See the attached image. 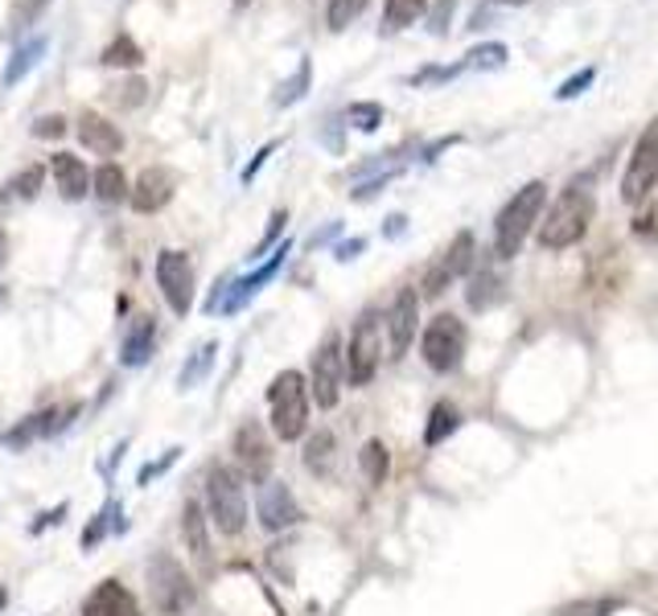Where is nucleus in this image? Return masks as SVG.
<instances>
[{
	"instance_id": "nucleus-1",
	"label": "nucleus",
	"mask_w": 658,
	"mask_h": 616,
	"mask_svg": "<svg viewBox=\"0 0 658 616\" xmlns=\"http://www.w3.org/2000/svg\"><path fill=\"white\" fill-rule=\"evenodd\" d=\"M593 210H596V201H593L589 182L568 185L564 194L551 201L544 222H539V243L548 246V251H564V246L580 243L584 231H589V222H593Z\"/></svg>"
},
{
	"instance_id": "nucleus-2",
	"label": "nucleus",
	"mask_w": 658,
	"mask_h": 616,
	"mask_svg": "<svg viewBox=\"0 0 658 616\" xmlns=\"http://www.w3.org/2000/svg\"><path fill=\"white\" fill-rule=\"evenodd\" d=\"M544 201H548V185L527 182L515 198L502 206L498 222H494V255L498 260H515L518 251H523L527 234L535 231V222L544 215Z\"/></svg>"
},
{
	"instance_id": "nucleus-3",
	"label": "nucleus",
	"mask_w": 658,
	"mask_h": 616,
	"mask_svg": "<svg viewBox=\"0 0 658 616\" xmlns=\"http://www.w3.org/2000/svg\"><path fill=\"white\" fill-rule=\"evenodd\" d=\"M300 370H281L267 386V411H272V431L281 440H300L309 424V391H305Z\"/></svg>"
},
{
	"instance_id": "nucleus-4",
	"label": "nucleus",
	"mask_w": 658,
	"mask_h": 616,
	"mask_svg": "<svg viewBox=\"0 0 658 616\" xmlns=\"http://www.w3.org/2000/svg\"><path fill=\"white\" fill-rule=\"evenodd\" d=\"M206 509L222 535H239L248 526V493H243V477L227 464H215L206 473Z\"/></svg>"
},
{
	"instance_id": "nucleus-5",
	"label": "nucleus",
	"mask_w": 658,
	"mask_h": 616,
	"mask_svg": "<svg viewBox=\"0 0 658 616\" xmlns=\"http://www.w3.org/2000/svg\"><path fill=\"white\" fill-rule=\"evenodd\" d=\"M420 354H424V366L437 370V374L457 370L461 358H465V321H457L453 312L432 317L420 338Z\"/></svg>"
},
{
	"instance_id": "nucleus-6",
	"label": "nucleus",
	"mask_w": 658,
	"mask_h": 616,
	"mask_svg": "<svg viewBox=\"0 0 658 616\" xmlns=\"http://www.w3.org/2000/svg\"><path fill=\"white\" fill-rule=\"evenodd\" d=\"M655 182H658V116L646 123V132L638 136L634 153H629V165L622 173V201L626 206H643L650 198Z\"/></svg>"
},
{
	"instance_id": "nucleus-7",
	"label": "nucleus",
	"mask_w": 658,
	"mask_h": 616,
	"mask_svg": "<svg viewBox=\"0 0 658 616\" xmlns=\"http://www.w3.org/2000/svg\"><path fill=\"white\" fill-rule=\"evenodd\" d=\"M149 592H153V601H157V608L165 616L186 613L189 604H194V584H189L186 568L173 554H157L149 563Z\"/></svg>"
},
{
	"instance_id": "nucleus-8",
	"label": "nucleus",
	"mask_w": 658,
	"mask_h": 616,
	"mask_svg": "<svg viewBox=\"0 0 658 616\" xmlns=\"http://www.w3.org/2000/svg\"><path fill=\"white\" fill-rule=\"evenodd\" d=\"M342 366H346V345H342V333H326V341L317 345L314 354V399L317 407H338V395H342Z\"/></svg>"
},
{
	"instance_id": "nucleus-9",
	"label": "nucleus",
	"mask_w": 658,
	"mask_h": 616,
	"mask_svg": "<svg viewBox=\"0 0 658 616\" xmlns=\"http://www.w3.org/2000/svg\"><path fill=\"white\" fill-rule=\"evenodd\" d=\"M157 288L165 296V305L186 317L194 308V263L186 251H161L157 255Z\"/></svg>"
},
{
	"instance_id": "nucleus-10",
	"label": "nucleus",
	"mask_w": 658,
	"mask_h": 616,
	"mask_svg": "<svg viewBox=\"0 0 658 616\" xmlns=\"http://www.w3.org/2000/svg\"><path fill=\"white\" fill-rule=\"evenodd\" d=\"M379 321L375 312H366L359 324H354V333H350V354H346V374H350V383L354 386H366L375 378L379 370Z\"/></svg>"
},
{
	"instance_id": "nucleus-11",
	"label": "nucleus",
	"mask_w": 658,
	"mask_h": 616,
	"mask_svg": "<svg viewBox=\"0 0 658 616\" xmlns=\"http://www.w3.org/2000/svg\"><path fill=\"white\" fill-rule=\"evenodd\" d=\"M470 267H473V234L461 231L453 243H449V251L440 255V263H432V267H428V276H424V293H428V296L449 293V284L465 276Z\"/></svg>"
},
{
	"instance_id": "nucleus-12",
	"label": "nucleus",
	"mask_w": 658,
	"mask_h": 616,
	"mask_svg": "<svg viewBox=\"0 0 658 616\" xmlns=\"http://www.w3.org/2000/svg\"><path fill=\"white\" fill-rule=\"evenodd\" d=\"M255 509H260V526H264L267 535H281V530L300 522L297 497H293V490H288L284 481H264V485H260V502H255Z\"/></svg>"
},
{
	"instance_id": "nucleus-13",
	"label": "nucleus",
	"mask_w": 658,
	"mask_h": 616,
	"mask_svg": "<svg viewBox=\"0 0 658 616\" xmlns=\"http://www.w3.org/2000/svg\"><path fill=\"white\" fill-rule=\"evenodd\" d=\"M231 452H235L239 469H243V477L251 481H267V469H272V444H267L264 428L248 419L243 428L235 431V440H231Z\"/></svg>"
},
{
	"instance_id": "nucleus-14",
	"label": "nucleus",
	"mask_w": 658,
	"mask_h": 616,
	"mask_svg": "<svg viewBox=\"0 0 658 616\" xmlns=\"http://www.w3.org/2000/svg\"><path fill=\"white\" fill-rule=\"evenodd\" d=\"M173 189H177V177H173L169 169L153 165V169H144L141 177L132 182L128 201H132L136 215H157V210H165V206L173 201Z\"/></svg>"
},
{
	"instance_id": "nucleus-15",
	"label": "nucleus",
	"mask_w": 658,
	"mask_h": 616,
	"mask_svg": "<svg viewBox=\"0 0 658 616\" xmlns=\"http://www.w3.org/2000/svg\"><path fill=\"white\" fill-rule=\"evenodd\" d=\"M284 260H288V243H281V246H276V251H272V260L260 263V267H255L251 276L235 279V284L227 288V300H222V305H219L222 312H239V308L248 305L251 296L260 293L264 284H272V276H276V272H281V267H284Z\"/></svg>"
},
{
	"instance_id": "nucleus-16",
	"label": "nucleus",
	"mask_w": 658,
	"mask_h": 616,
	"mask_svg": "<svg viewBox=\"0 0 658 616\" xmlns=\"http://www.w3.org/2000/svg\"><path fill=\"white\" fill-rule=\"evenodd\" d=\"M50 173H54V185L66 201H83L87 194H95V173L83 165L79 156L70 153H54L50 156Z\"/></svg>"
},
{
	"instance_id": "nucleus-17",
	"label": "nucleus",
	"mask_w": 658,
	"mask_h": 616,
	"mask_svg": "<svg viewBox=\"0 0 658 616\" xmlns=\"http://www.w3.org/2000/svg\"><path fill=\"white\" fill-rule=\"evenodd\" d=\"M83 616H141V604H136V596L120 580H103L83 601Z\"/></svg>"
},
{
	"instance_id": "nucleus-18",
	"label": "nucleus",
	"mask_w": 658,
	"mask_h": 616,
	"mask_svg": "<svg viewBox=\"0 0 658 616\" xmlns=\"http://www.w3.org/2000/svg\"><path fill=\"white\" fill-rule=\"evenodd\" d=\"M416 312H420V296L412 293V288H404V293L395 296L392 312H387V338H392L395 358H404V350L416 338Z\"/></svg>"
},
{
	"instance_id": "nucleus-19",
	"label": "nucleus",
	"mask_w": 658,
	"mask_h": 616,
	"mask_svg": "<svg viewBox=\"0 0 658 616\" xmlns=\"http://www.w3.org/2000/svg\"><path fill=\"white\" fill-rule=\"evenodd\" d=\"M75 132H79V140H83V148H87V153H99V156L124 153V132H120V128H116L111 120H103V116H95V111L79 116Z\"/></svg>"
},
{
	"instance_id": "nucleus-20",
	"label": "nucleus",
	"mask_w": 658,
	"mask_h": 616,
	"mask_svg": "<svg viewBox=\"0 0 658 616\" xmlns=\"http://www.w3.org/2000/svg\"><path fill=\"white\" fill-rule=\"evenodd\" d=\"M46 50H50L46 33H33V37H25V42L13 50V58L4 62V70H0V87H4V91H13L17 82H21L25 75H33V66L46 58Z\"/></svg>"
},
{
	"instance_id": "nucleus-21",
	"label": "nucleus",
	"mask_w": 658,
	"mask_h": 616,
	"mask_svg": "<svg viewBox=\"0 0 658 616\" xmlns=\"http://www.w3.org/2000/svg\"><path fill=\"white\" fill-rule=\"evenodd\" d=\"M157 350V321L153 317H136L132 329H128L124 345H120V362L124 366H144Z\"/></svg>"
},
{
	"instance_id": "nucleus-22",
	"label": "nucleus",
	"mask_w": 658,
	"mask_h": 616,
	"mask_svg": "<svg viewBox=\"0 0 658 616\" xmlns=\"http://www.w3.org/2000/svg\"><path fill=\"white\" fill-rule=\"evenodd\" d=\"M42 182H46V165H25L0 185V201H33Z\"/></svg>"
},
{
	"instance_id": "nucleus-23",
	"label": "nucleus",
	"mask_w": 658,
	"mask_h": 616,
	"mask_svg": "<svg viewBox=\"0 0 658 616\" xmlns=\"http://www.w3.org/2000/svg\"><path fill=\"white\" fill-rule=\"evenodd\" d=\"M309 82H314V62L300 58L297 70H293V78H284L281 87H276L272 103H276V108H293V103H300V99L309 95Z\"/></svg>"
},
{
	"instance_id": "nucleus-24",
	"label": "nucleus",
	"mask_w": 658,
	"mask_h": 616,
	"mask_svg": "<svg viewBox=\"0 0 658 616\" xmlns=\"http://www.w3.org/2000/svg\"><path fill=\"white\" fill-rule=\"evenodd\" d=\"M457 424H461V411H457L453 403L449 399H440L432 411H428V428H424V444L428 448H437L440 440H449L457 431Z\"/></svg>"
},
{
	"instance_id": "nucleus-25",
	"label": "nucleus",
	"mask_w": 658,
	"mask_h": 616,
	"mask_svg": "<svg viewBox=\"0 0 658 616\" xmlns=\"http://www.w3.org/2000/svg\"><path fill=\"white\" fill-rule=\"evenodd\" d=\"M144 62V50L128 37V33H120V37H111L108 46L99 50V66H120V70H136Z\"/></svg>"
},
{
	"instance_id": "nucleus-26",
	"label": "nucleus",
	"mask_w": 658,
	"mask_h": 616,
	"mask_svg": "<svg viewBox=\"0 0 658 616\" xmlns=\"http://www.w3.org/2000/svg\"><path fill=\"white\" fill-rule=\"evenodd\" d=\"M128 194H132V185H128L124 169L120 165H99V173H95V198L116 206V201H128Z\"/></svg>"
},
{
	"instance_id": "nucleus-27",
	"label": "nucleus",
	"mask_w": 658,
	"mask_h": 616,
	"mask_svg": "<svg viewBox=\"0 0 658 616\" xmlns=\"http://www.w3.org/2000/svg\"><path fill=\"white\" fill-rule=\"evenodd\" d=\"M506 58H511V54H506L502 42H482V46H473L470 54L461 58V70H470V75L473 70H502Z\"/></svg>"
},
{
	"instance_id": "nucleus-28",
	"label": "nucleus",
	"mask_w": 658,
	"mask_h": 616,
	"mask_svg": "<svg viewBox=\"0 0 658 616\" xmlns=\"http://www.w3.org/2000/svg\"><path fill=\"white\" fill-rule=\"evenodd\" d=\"M182 530H186L189 551L198 554V559H206V554H210V539H206V514H202V506H198V502H189V506H186Z\"/></svg>"
},
{
	"instance_id": "nucleus-29",
	"label": "nucleus",
	"mask_w": 658,
	"mask_h": 616,
	"mask_svg": "<svg viewBox=\"0 0 658 616\" xmlns=\"http://www.w3.org/2000/svg\"><path fill=\"white\" fill-rule=\"evenodd\" d=\"M215 354H219V341H206V345H198V350H194V358L186 362V370H182L177 386H182V391H189V386L198 383V378H206V374H210V366H215Z\"/></svg>"
},
{
	"instance_id": "nucleus-30",
	"label": "nucleus",
	"mask_w": 658,
	"mask_h": 616,
	"mask_svg": "<svg viewBox=\"0 0 658 616\" xmlns=\"http://www.w3.org/2000/svg\"><path fill=\"white\" fill-rule=\"evenodd\" d=\"M420 13H424V0H387V9H383V30L387 33L408 30Z\"/></svg>"
},
{
	"instance_id": "nucleus-31",
	"label": "nucleus",
	"mask_w": 658,
	"mask_h": 616,
	"mask_svg": "<svg viewBox=\"0 0 658 616\" xmlns=\"http://www.w3.org/2000/svg\"><path fill=\"white\" fill-rule=\"evenodd\" d=\"M54 0H17L13 13H9V33H25L33 30L37 21H42V13H46Z\"/></svg>"
},
{
	"instance_id": "nucleus-32",
	"label": "nucleus",
	"mask_w": 658,
	"mask_h": 616,
	"mask_svg": "<svg viewBox=\"0 0 658 616\" xmlns=\"http://www.w3.org/2000/svg\"><path fill=\"white\" fill-rule=\"evenodd\" d=\"M329 457H333V436H329V431L309 436V444H305V464L314 469L317 477H326L329 473Z\"/></svg>"
},
{
	"instance_id": "nucleus-33",
	"label": "nucleus",
	"mask_w": 658,
	"mask_h": 616,
	"mask_svg": "<svg viewBox=\"0 0 658 616\" xmlns=\"http://www.w3.org/2000/svg\"><path fill=\"white\" fill-rule=\"evenodd\" d=\"M362 473L371 477V485H383L387 481V448L383 440H371V444H362Z\"/></svg>"
},
{
	"instance_id": "nucleus-34",
	"label": "nucleus",
	"mask_w": 658,
	"mask_h": 616,
	"mask_svg": "<svg viewBox=\"0 0 658 616\" xmlns=\"http://www.w3.org/2000/svg\"><path fill=\"white\" fill-rule=\"evenodd\" d=\"M346 123L359 128V132H379V128H383V103H366V99H362V103H350V108H346Z\"/></svg>"
},
{
	"instance_id": "nucleus-35",
	"label": "nucleus",
	"mask_w": 658,
	"mask_h": 616,
	"mask_svg": "<svg viewBox=\"0 0 658 616\" xmlns=\"http://www.w3.org/2000/svg\"><path fill=\"white\" fill-rule=\"evenodd\" d=\"M366 9V0H329L326 4V25L333 33H342V30H350V21Z\"/></svg>"
},
{
	"instance_id": "nucleus-36",
	"label": "nucleus",
	"mask_w": 658,
	"mask_h": 616,
	"mask_svg": "<svg viewBox=\"0 0 658 616\" xmlns=\"http://www.w3.org/2000/svg\"><path fill=\"white\" fill-rule=\"evenodd\" d=\"M111 91H116L111 99H116L120 108H141L144 95H149V82H144V78H132V75H128L124 82H116Z\"/></svg>"
},
{
	"instance_id": "nucleus-37",
	"label": "nucleus",
	"mask_w": 658,
	"mask_h": 616,
	"mask_svg": "<svg viewBox=\"0 0 658 616\" xmlns=\"http://www.w3.org/2000/svg\"><path fill=\"white\" fill-rule=\"evenodd\" d=\"M622 608V601H572L560 608V616H610Z\"/></svg>"
},
{
	"instance_id": "nucleus-38",
	"label": "nucleus",
	"mask_w": 658,
	"mask_h": 616,
	"mask_svg": "<svg viewBox=\"0 0 658 616\" xmlns=\"http://www.w3.org/2000/svg\"><path fill=\"white\" fill-rule=\"evenodd\" d=\"M494 296H502V288H498V279H494V272H482V276L473 279L470 284V305L473 308H486Z\"/></svg>"
},
{
	"instance_id": "nucleus-39",
	"label": "nucleus",
	"mask_w": 658,
	"mask_h": 616,
	"mask_svg": "<svg viewBox=\"0 0 658 616\" xmlns=\"http://www.w3.org/2000/svg\"><path fill=\"white\" fill-rule=\"evenodd\" d=\"M66 128H70V120L58 116V111H50L42 120H33V140H63Z\"/></svg>"
},
{
	"instance_id": "nucleus-40",
	"label": "nucleus",
	"mask_w": 658,
	"mask_h": 616,
	"mask_svg": "<svg viewBox=\"0 0 658 616\" xmlns=\"http://www.w3.org/2000/svg\"><path fill=\"white\" fill-rule=\"evenodd\" d=\"M596 70L593 66H584V70H577L572 78H564L560 87H556V99H577V95H584V87H593Z\"/></svg>"
},
{
	"instance_id": "nucleus-41",
	"label": "nucleus",
	"mask_w": 658,
	"mask_h": 616,
	"mask_svg": "<svg viewBox=\"0 0 658 616\" xmlns=\"http://www.w3.org/2000/svg\"><path fill=\"white\" fill-rule=\"evenodd\" d=\"M465 75L461 70V62L457 66H424L420 75H412V87H428V82H449V78Z\"/></svg>"
},
{
	"instance_id": "nucleus-42",
	"label": "nucleus",
	"mask_w": 658,
	"mask_h": 616,
	"mask_svg": "<svg viewBox=\"0 0 658 616\" xmlns=\"http://www.w3.org/2000/svg\"><path fill=\"white\" fill-rule=\"evenodd\" d=\"M284 222H288V215H284V210H276V215H272V227H267V234L260 239V243H255V251H251V260H264L267 246H272V239H281V234H284Z\"/></svg>"
},
{
	"instance_id": "nucleus-43",
	"label": "nucleus",
	"mask_w": 658,
	"mask_h": 616,
	"mask_svg": "<svg viewBox=\"0 0 658 616\" xmlns=\"http://www.w3.org/2000/svg\"><path fill=\"white\" fill-rule=\"evenodd\" d=\"M116 502H111L108 509H103V514H95V522L87 526V535H83V547H95V539H103V535H108V518H116Z\"/></svg>"
},
{
	"instance_id": "nucleus-44",
	"label": "nucleus",
	"mask_w": 658,
	"mask_h": 616,
	"mask_svg": "<svg viewBox=\"0 0 658 616\" xmlns=\"http://www.w3.org/2000/svg\"><path fill=\"white\" fill-rule=\"evenodd\" d=\"M449 16H453V0H440L437 9L428 13V33L445 37V33H449Z\"/></svg>"
},
{
	"instance_id": "nucleus-45",
	"label": "nucleus",
	"mask_w": 658,
	"mask_h": 616,
	"mask_svg": "<svg viewBox=\"0 0 658 616\" xmlns=\"http://www.w3.org/2000/svg\"><path fill=\"white\" fill-rule=\"evenodd\" d=\"M177 457H182V448H169V452H165L161 461H153L149 469H141V477H136V481H141V485H149V481L157 477V473H165V469H169V464L177 461Z\"/></svg>"
},
{
	"instance_id": "nucleus-46",
	"label": "nucleus",
	"mask_w": 658,
	"mask_h": 616,
	"mask_svg": "<svg viewBox=\"0 0 658 616\" xmlns=\"http://www.w3.org/2000/svg\"><path fill=\"white\" fill-rule=\"evenodd\" d=\"M276 148H281V140H272V144H264V148H260V153L251 156V165H248V169H243V182H251V177H255V173L264 169L267 161H272V153H276Z\"/></svg>"
},
{
	"instance_id": "nucleus-47",
	"label": "nucleus",
	"mask_w": 658,
	"mask_h": 616,
	"mask_svg": "<svg viewBox=\"0 0 658 616\" xmlns=\"http://www.w3.org/2000/svg\"><path fill=\"white\" fill-rule=\"evenodd\" d=\"M392 182V173H375V177H371V182H362L359 189H354V201H366V198H375L379 189H383V185Z\"/></svg>"
},
{
	"instance_id": "nucleus-48",
	"label": "nucleus",
	"mask_w": 658,
	"mask_h": 616,
	"mask_svg": "<svg viewBox=\"0 0 658 616\" xmlns=\"http://www.w3.org/2000/svg\"><path fill=\"white\" fill-rule=\"evenodd\" d=\"M63 518H66V506H54V509H50V514H42V522H33V526H30V535H42L46 526L63 522Z\"/></svg>"
},
{
	"instance_id": "nucleus-49",
	"label": "nucleus",
	"mask_w": 658,
	"mask_h": 616,
	"mask_svg": "<svg viewBox=\"0 0 658 616\" xmlns=\"http://www.w3.org/2000/svg\"><path fill=\"white\" fill-rule=\"evenodd\" d=\"M362 251V239H350V243H342V246H333V260H354V255H359Z\"/></svg>"
},
{
	"instance_id": "nucleus-50",
	"label": "nucleus",
	"mask_w": 658,
	"mask_h": 616,
	"mask_svg": "<svg viewBox=\"0 0 658 616\" xmlns=\"http://www.w3.org/2000/svg\"><path fill=\"white\" fill-rule=\"evenodd\" d=\"M404 231H408V218H404V215H392V218H387V227H383V234H387V239H399Z\"/></svg>"
},
{
	"instance_id": "nucleus-51",
	"label": "nucleus",
	"mask_w": 658,
	"mask_h": 616,
	"mask_svg": "<svg viewBox=\"0 0 658 616\" xmlns=\"http://www.w3.org/2000/svg\"><path fill=\"white\" fill-rule=\"evenodd\" d=\"M4 251H9V243H4V231H0V263H4Z\"/></svg>"
},
{
	"instance_id": "nucleus-52",
	"label": "nucleus",
	"mask_w": 658,
	"mask_h": 616,
	"mask_svg": "<svg viewBox=\"0 0 658 616\" xmlns=\"http://www.w3.org/2000/svg\"><path fill=\"white\" fill-rule=\"evenodd\" d=\"M4 601H9V592H4V587H0V608H4Z\"/></svg>"
},
{
	"instance_id": "nucleus-53",
	"label": "nucleus",
	"mask_w": 658,
	"mask_h": 616,
	"mask_svg": "<svg viewBox=\"0 0 658 616\" xmlns=\"http://www.w3.org/2000/svg\"><path fill=\"white\" fill-rule=\"evenodd\" d=\"M502 4H527V0H502Z\"/></svg>"
},
{
	"instance_id": "nucleus-54",
	"label": "nucleus",
	"mask_w": 658,
	"mask_h": 616,
	"mask_svg": "<svg viewBox=\"0 0 658 616\" xmlns=\"http://www.w3.org/2000/svg\"><path fill=\"white\" fill-rule=\"evenodd\" d=\"M235 4H248V0H235Z\"/></svg>"
}]
</instances>
